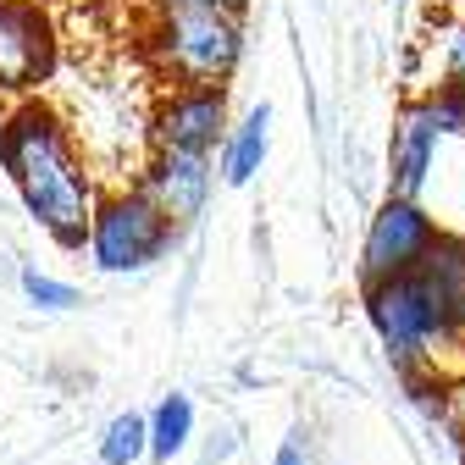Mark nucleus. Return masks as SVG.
Returning <instances> with one entry per match:
<instances>
[{"label": "nucleus", "mask_w": 465, "mask_h": 465, "mask_svg": "<svg viewBox=\"0 0 465 465\" xmlns=\"http://www.w3.org/2000/svg\"><path fill=\"white\" fill-rule=\"evenodd\" d=\"M0 172L55 250H84L94 222V172L78 155L67 116L50 100H12L0 116Z\"/></svg>", "instance_id": "nucleus-1"}, {"label": "nucleus", "mask_w": 465, "mask_h": 465, "mask_svg": "<svg viewBox=\"0 0 465 465\" xmlns=\"http://www.w3.org/2000/svg\"><path fill=\"white\" fill-rule=\"evenodd\" d=\"M361 300H366V316L388 349V361L404 382H449L460 366V343L432 300V288L421 282V272L411 277H393V282H377V288H361Z\"/></svg>", "instance_id": "nucleus-2"}, {"label": "nucleus", "mask_w": 465, "mask_h": 465, "mask_svg": "<svg viewBox=\"0 0 465 465\" xmlns=\"http://www.w3.org/2000/svg\"><path fill=\"white\" fill-rule=\"evenodd\" d=\"M150 67L172 78V89L183 84H222L239 73L244 62V17L211 12V6H166L150 23Z\"/></svg>", "instance_id": "nucleus-3"}, {"label": "nucleus", "mask_w": 465, "mask_h": 465, "mask_svg": "<svg viewBox=\"0 0 465 465\" xmlns=\"http://www.w3.org/2000/svg\"><path fill=\"white\" fill-rule=\"evenodd\" d=\"M172 244H178V222H166L155 211V200L134 183V189H105L94 200V222H89V261L111 277H128L155 266Z\"/></svg>", "instance_id": "nucleus-4"}, {"label": "nucleus", "mask_w": 465, "mask_h": 465, "mask_svg": "<svg viewBox=\"0 0 465 465\" xmlns=\"http://www.w3.org/2000/svg\"><path fill=\"white\" fill-rule=\"evenodd\" d=\"M438 239H443V227L432 222L427 205L388 194L377 205V216L366 222V239H361V288H377V282L421 272V261L432 255Z\"/></svg>", "instance_id": "nucleus-5"}, {"label": "nucleus", "mask_w": 465, "mask_h": 465, "mask_svg": "<svg viewBox=\"0 0 465 465\" xmlns=\"http://www.w3.org/2000/svg\"><path fill=\"white\" fill-rule=\"evenodd\" d=\"M62 62V39L39 0H0V94L34 100Z\"/></svg>", "instance_id": "nucleus-6"}, {"label": "nucleus", "mask_w": 465, "mask_h": 465, "mask_svg": "<svg viewBox=\"0 0 465 465\" xmlns=\"http://www.w3.org/2000/svg\"><path fill=\"white\" fill-rule=\"evenodd\" d=\"M227 128L232 123H227V89L222 84H183L150 116L155 150H189V155H216L227 144Z\"/></svg>", "instance_id": "nucleus-7"}, {"label": "nucleus", "mask_w": 465, "mask_h": 465, "mask_svg": "<svg viewBox=\"0 0 465 465\" xmlns=\"http://www.w3.org/2000/svg\"><path fill=\"white\" fill-rule=\"evenodd\" d=\"M139 189L155 200V211L166 222L189 227L205 211L211 189H216V161L211 155H189V150H155L144 161V172H139Z\"/></svg>", "instance_id": "nucleus-8"}, {"label": "nucleus", "mask_w": 465, "mask_h": 465, "mask_svg": "<svg viewBox=\"0 0 465 465\" xmlns=\"http://www.w3.org/2000/svg\"><path fill=\"white\" fill-rule=\"evenodd\" d=\"M421 282L432 288V300H438L454 343L465 349V239H449L443 232V239L432 244V255L421 261Z\"/></svg>", "instance_id": "nucleus-9"}, {"label": "nucleus", "mask_w": 465, "mask_h": 465, "mask_svg": "<svg viewBox=\"0 0 465 465\" xmlns=\"http://www.w3.org/2000/svg\"><path fill=\"white\" fill-rule=\"evenodd\" d=\"M266 150H272V105H255L244 123L227 128V144H222V183H232V189L255 183V172L266 166Z\"/></svg>", "instance_id": "nucleus-10"}, {"label": "nucleus", "mask_w": 465, "mask_h": 465, "mask_svg": "<svg viewBox=\"0 0 465 465\" xmlns=\"http://www.w3.org/2000/svg\"><path fill=\"white\" fill-rule=\"evenodd\" d=\"M189 438H194V399L189 393H166L150 411V454L172 460V454L189 449Z\"/></svg>", "instance_id": "nucleus-11"}, {"label": "nucleus", "mask_w": 465, "mask_h": 465, "mask_svg": "<svg viewBox=\"0 0 465 465\" xmlns=\"http://www.w3.org/2000/svg\"><path fill=\"white\" fill-rule=\"evenodd\" d=\"M144 454H150V416L123 411V416L105 421V432H100V465H134Z\"/></svg>", "instance_id": "nucleus-12"}, {"label": "nucleus", "mask_w": 465, "mask_h": 465, "mask_svg": "<svg viewBox=\"0 0 465 465\" xmlns=\"http://www.w3.org/2000/svg\"><path fill=\"white\" fill-rule=\"evenodd\" d=\"M23 294L39 311H73L78 305V288L62 282V277H50V272H39V266H23Z\"/></svg>", "instance_id": "nucleus-13"}, {"label": "nucleus", "mask_w": 465, "mask_h": 465, "mask_svg": "<svg viewBox=\"0 0 465 465\" xmlns=\"http://www.w3.org/2000/svg\"><path fill=\"white\" fill-rule=\"evenodd\" d=\"M443 89H454V94H465V17L443 34Z\"/></svg>", "instance_id": "nucleus-14"}, {"label": "nucleus", "mask_w": 465, "mask_h": 465, "mask_svg": "<svg viewBox=\"0 0 465 465\" xmlns=\"http://www.w3.org/2000/svg\"><path fill=\"white\" fill-rule=\"evenodd\" d=\"M443 421H449V427L465 438V371L443 382Z\"/></svg>", "instance_id": "nucleus-15"}, {"label": "nucleus", "mask_w": 465, "mask_h": 465, "mask_svg": "<svg viewBox=\"0 0 465 465\" xmlns=\"http://www.w3.org/2000/svg\"><path fill=\"white\" fill-rule=\"evenodd\" d=\"M155 6H211V12H232V17H244L250 12V0H155Z\"/></svg>", "instance_id": "nucleus-16"}, {"label": "nucleus", "mask_w": 465, "mask_h": 465, "mask_svg": "<svg viewBox=\"0 0 465 465\" xmlns=\"http://www.w3.org/2000/svg\"><path fill=\"white\" fill-rule=\"evenodd\" d=\"M272 465H311V449H305V438H288V443L272 454Z\"/></svg>", "instance_id": "nucleus-17"}, {"label": "nucleus", "mask_w": 465, "mask_h": 465, "mask_svg": "<svg viewBox=\"0 0 465 465\" xmlns=\"http://www.w3.org/2000/svg\"><path fill=\"white\" fill-rule=\"evenodd\" d=\"M460 465H465V449H460Z\"/></svg>", "instance_id": "nucleus-18"}]
</instances>
